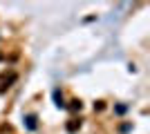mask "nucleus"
<instances>
[{
  "mask_svg": "<svg viewBox=\"0 0 150 134\" xmlns=\"http://www.w3.org/2000/svg\"><path fill=\"white\" fill-rule=\"evenodd\" d=\"M13 81H16V74H13V72L9 74V78H5V76L0 78V94H2V92L9 87V83H13Z\"/></svg>",
  "mask_w": 150,
  "mask_h": 134,
  "instance_id": "1",
  "label": "nucleus"
},
{
  "mask_svg": "<svg viewBox=\"0 0 150 134\" xmlns=\"http://www.w3.org/2000/svg\"><path fill=\"white\" fill-rule=\"evenodd\" d=\"M76 128H81V121H79V119H72V121L67 123V132H76Z\"/></svg>",
  "mask_w": 150,
  "mask_h": 134,
  "instance_id": "2",
  "label": "nucleus"
},
{
  "mask_svg": "<svg viewBox=\"0 0 150 134\" xmlns=\"http://www.w3.org/2000/svg\"><path fill=\"white\" fill-rule=\"evenodd\" d=\"M54 98H56V105H58V107H65V103H63V94L58 92V89H54Z\"/></svg>",
  "mask_w": 150,
  "mask_h": 134,
  "instance_id": "3",
  "label": "nucleus"
},
{
  "mask_svg": "<svg viewBox=\"0 0 150 134\" xmlns=\"http://www.w3.org/2000/svg\"><path fill=\"white\" fill-rule=\"evenodd\" d=\"M27 128H29V130H34V128H36V116H34V114H29V116H27Z\"/></svg>",
  "mask_w": 150,
  "mask_h": 134,
  "instance_id": "4",
  "label": "nucleus"
},
{
  "mask_svg": "<svg viewBox=\"0 0 150 134\" xmlns=\"http://www.w3.org/2000/svg\"><path fill=\"white\" fill-rule=\"evenodd\" d=\"M69 109H74V112H76V109H81V101H72V105H69Z\"/></svg>",
  "mask_w": 150,
  "mask_h": 134,
  "instance_id": "5",
  "label": "nucleus"
},
{
  "mask_svg": "<svg viewBox=\"0 0 150 134\" xmlns=\"http://www.w3.org/2000/svg\"><path fill=\"white\" fill-rule=\"evenodd\" d=\"M0 58H2V56H0Z\"/></svg>",
  "mask_w": 150,
  "mask_h": 134,
  "instance_id": "6",
  "label": "nucleus"
}]
</instances>
